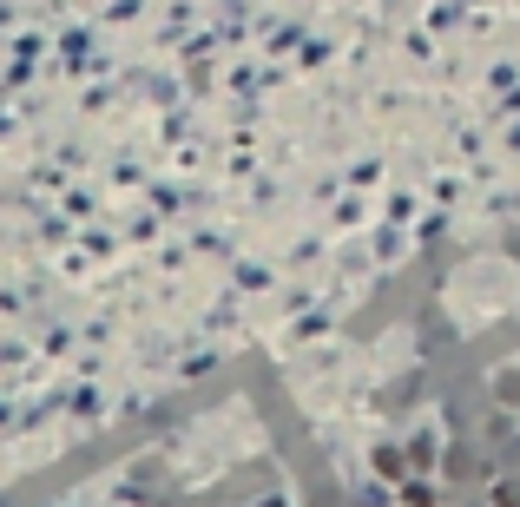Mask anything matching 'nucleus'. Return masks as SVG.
Listing matches in <instances>:
<instances>
[{"label":"nucleus","instance_id":"f03ea898","mask_svg":"<svg viewBox=\"0 0 520 507\" xmlns=\"http://www.w3.org/2000/svg\"><path fill=\"white\" fill-rule=\"evenodd\" d=\"M494 507H520V494H514V488H501V494H494Z\"/></svg>","mask_w":520,"mask_h":507},{"label":"nucleus","instance_id":"f257e3e1","mask_svg":"<svg viewBox=\"0 0 520 507\" xmlns=\"http://www.w3.org/2000/svg\"><path fill=\"white\" fill-rule=\"evenodd\" d=\"M402 507H442V488L428 475H402Z\"/></svg>","mask_w":520,"mask_h":507}]
</instances>
